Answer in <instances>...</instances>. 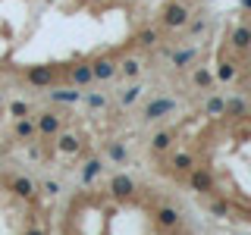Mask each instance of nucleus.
I'll use <instances>...</instances> for the list:
<instances>
[{
    "instance_id": "nucleus-1",
    "label": "nucleus",
    "mask_w": 251,
    "mask_h": 235,
    "mask_svg": "<svg viewBox=\"0 0 251 235\" xmlns=\"http://www.w3.org/2000/svg\"><path fill=\"white\" fill-rule=\"evenodd\" d=\"M173 107H176V104H173V100L170 97H160V100H151V104H148V110H145V116H148V119H160V116H167L170 113V110Z\"/></svg>"
},
{
    "instance_id": "nucleus-2",
    "label": "nucleus",
    "mask_w": 251,
    "mask_h": 235,
    "mask_svg": "<svg viewBox=\"0 0 251 235\" xmlns=\"http://www.w3.org/2000/svg\"><path fill=\"white\" fill-rule=\"evenodd\" d=\"M163 19H167V25H185V22H188V13L182 10V6H170Z\"/></svg>"
},
{
    "instance_id": "nucleus-3",
    "label": "nucleus",
    "mask_w": 251,
    "mask_h": 235,
    "mask_svg": "<svg viewBox=\"0 0 251 235\" xmlns=\"http://www.w3.org/2000/svg\"><path fill=\"white\" fill-rule=\"evenodd\" d=\"M110 188H113V194H129L135 185H132V179H126V176H116L113 182H110Z\"/></svg>"
},
{
    "instance_id": "nucleus-4",
    "label": "nucleus",
    "mask_w": 251,
    "mask_h": 235,
    "mask_svg": "<svg viewBox=\"0 0 251 235\" xmlns=\"http://www.w3.org/2000/svg\"><path fill=\"white\" fill-rule=\"evenodd\" d=\"M100 169H104V166H100V160H88V163H85V169H82V179H85V182H91V179L100 176Z\"/></svg>"
},
{
    "instance_id": "nucleus-5",
    "label": "nucleus",
    "mask_w": 251,
    "mask_h": 235,
    "mask_svg": "<svg viewBox=\"0 0 251 235\" xmlns=\"http://www.w3.org/2000/svg\"><path fill=\"white\" fill-rule=\"evenodd\" d=\"M91 75H98V78H110V75H113V63H107V60L94 63V66H91Z\"/></svg>"
},
{
    "instance_id": "nucleus-6",
    "label": "nucleus",
    "mask_w": 251,
    "mask_h": 235,
    "mask_svg": "<svg viewBox=\"0 0 251 235\" xmlns=\"http://www.w3.org/2000/svg\"><path fill=\"white\" fill-rule=\"evenodd\" d=\"M28 78L35 85H47V82H50V69H47V66H38V69H31V72H28Z\"/></svg>"
},
{
    "instance_id": "nucleus-7",
    "label": "nucleus",
    "mask_w": 251,
    "mask_h": 235,
    "mask_svg": "<svg viewBox=\"0 0 251 235\" xmlns=\"http://www.w3.org/2000/svg\"><path fill=\"white\" fill-rule=\"evenodd\" d=\"M60 151H63V154L78 151V138H75V135H63V138H60Z\"/></svg>"
},
{
    "instance_id": "nucleus-8",
    "label": "nucleus",
    "mask_w": 251,
    "mask_h": 235,
    "mask_svg": "<svg viewBox=\"0 0 251 235\" xmlns=\"http://www.w3.org/2000/svg\"><path fill=\"white\" fill-rule=\"evenodd\" d=\"M157 216H160V223H163V226H176V223H179V213H176L173 207H163Z\"/></svg>"
},
{
    "instance_id": "nucleus-9",
    "label": "nucleus",
    "mask_w": 251,
    "mask_h": 235,
    "mask_svg": "<svg viewBox=\"0 0 251 235\" xmlns=\"http://www.w3.org/2000/svg\"><path fill=\"white\" fill-rule=\"evenodd\" d=\"M192 185L198 188V191H207V188H210V176H207V172H195V176H192Z\"/></svg>"
},
{
    "instance_id": "nucleus-10",
    "label": "nucleus",
    "mask_w": 251,
    "mask_h": 235,
    "mask_svg": "<svg viewBox=\"0 0 251 235\" xmlns=\"http://www.w3.org/2000/svg\"><path fill=\"white\" fill-rule=\"evenodd\" d=\"M38 125H41V132H57L60 129V119L47 113V116H41V122H38Z\"/></svg>"
},
{
    "instance_id": "nucleus-11",
    "label": "nucleus",
    "mask_w": 251,
    "mask_h": 235,
    "mask_svg": "<svg viewBox=\"0 0 251 235\" xmlns=\"http://www.w3.org/2000/svg\"><path fill=\"white\" fill-rule=\"evenodd\" d=\"M50 97L53 100H63V104H75V100H78V91H53Z\"/></svg>"
},
{
    "instance_id": "nucleus-12",
    "label": "nucleus",
    "mask_w": 251,
    "mask_h": 235,
    "mask_svg": "<svg viewBox=\"0 0 251 235\" xmlns=\"http://www.w3.org/2000/svg\"><path fill=\"white\" fill-rule=\"evenodd\" d=\"M232 41H235V47H248V44H251V31H248V28H239V31L232 35Z\"/></svg>"
},
{
    "instance_id": "nucleus-13",
    "label": "nucleus",
    "mask_w": 251,
    "mask_h": 235,
    "mask_svg": "<svg viewBox=\"0 0 251 235\" xmlns=\"http://www.w3.org/2000/svg\"><path fill=\"white\" fill-rule=\"evenodd\" d=\"M73 75H75V82H78V85H85V82H91V78H94V75H91V66H75V72H73Z\"/></svg>"
},
{
    "instance_id": "nucleus-14",
    "label": "nucleus",
    "mask_w": 251,
    "mask_h": 235,
    "mask_svg": "<svg viewBox=\"0 0 251 235\" xmlns=\"http://www.w3.org/2000/svg\"><path fill=\"white\" fill-rule=\"evenodd\" d=\"M16 194H22V198H28V194H31V188H35V185H31L28 182V179H16Z\"/></svg>"
},
{
    "instance_id": "nucleus-15",
    "label": "nucleus",
    "mask_w": 251,
    "mask_h": 235,
    "mask_svg": "<svg viewBox=\"0 0 251 235\" xmlns=\"http://www.w3.org/2000/svg\"><path fill=\"white\" fill-rule=\"evenodd\" d=\"M170 141H173L170 132H160V135H154V147H157V151H163V147H170Z\"/></svg>"
},
{
    "instance_id": "nucleus-16",
    "label": "nucleus",
    "mask_w": 251,
    "mask_h": 235,
    "mask_svg": "<svg viewBox=\"0 0 251 235\" xmlns=\"http://www.w3.org/2000/svg\"><path fill=\"white\" fill-rule=\"evenodd\" d=\"M223 110H226V100H220V97H214V100L207 104V113H210V116H220Z\"/></svg>"
},
{
    "instance_id": "nucleus-17",
    "label": "nucleus",
    "mask_w": 251,
    "mask_h": 235,
    "mask_svg": "<svg viewBox=\"0 0 251 235\" xmlns=\"http://www.w3.org/2000/svg\"><path fill=\"white\" fill-rule=\"evenodd\" d=\"M173 166H176V169H192V157H188V154H176Z\"/></svg>"
},
{
    "instance_id": "nucleus-18",
    "label": "nucleus",
    "mask_w": 251,
    "mask_h": 235,
    "mask_svg": "<svg viewBox=\"0 0 251 235\" xmlns=\"http://www.w3.org/2000/svg\"><path fill=\"white\" fill-rule=\"evenodd\" d=\"M16 132H19V138H28L31 132H35V125H31L28 119H19V125H16Z\"/></svg>"
},
{
    "instance_id": "nucleus-19",
    "label": "nucleus",
    "mask_w": 251,
    "mask_h": 235,
    "mask_svg": "<svg viewBox=\"0 0 251 235\" xmlns=\"http://www.w3.org/2000/svg\"><path fill=\"white\" fill-rule=\"evenodd\" d=\"M110 157H113V160H120V163H123V160H126V151H123L120 144H113V147H110Z\"/></svg>"
},
{
    "instance_id": "nucleus-20",
    "label": "nucleus",
    "mask_w": 251,
    "mask_h": 235,
    "mask_svg": "<svg viewBox=\"0 0 251 235\" xmlns=\"http://www.w3.org/2000/svg\"><path fill=\"white\" fill-rule=\"evenodd\" d=\"M135 97H138V88H129V91H123V104H132Z\"/></svg>"
},
{
    "instance_id": "nucleus-21",
    "label": "nucleus",
    "mask_w": 251,
    "mask_h": 235,
    "mask_svg": "<svg viewBox=\"0 0 251 235\" xmlns=\"http://www.w3.org/2000/svg\"><path fill=\"white\" fill-rule=\"evenodd\" d=\"M154 41H157L154 31H145V35H141V44H154Z\"/></svg>"
},
{
    "instance_id": "nucleus-22",
    "label": "nucleus",
    "mask_w": 251,
    "mask_h": 235,
    "mask_svg": "<svg viewBox=\"0 0 251 235\" xmlns=\"http://www.w3.org/2000/svg\"><path fill=\"white\" fill-rule=\"evenodd\" d=\"M88 104H91V107H104V97H100V94H91Z\"/></svg>"
},
{
    "instance_id": "nucleus-23",
    "label": "nucleus",
    "mask_w": 251,
    "mask_h": 235,
    "mask_svg": "<svg viewBox=\"0 0 251 235\" xmlns=\"http://www.w3.org/2000/svg\"><path fill=\"white\" fill-rule=\"evenodd\" d=\"M232 72H235L232 66H220V78H232Z\"/></svg>"
},
{
    "instance_id": "nucleus-24",
    "label": "nucleus",
    "mask_w": 251,
    "mask_h": 235,
    "mask_svg": "<svg viewBox=\"0 0 251 235\" xmlns=\"http://www.w3.org/2000/svg\"><path fill=\"white\" fill-rule=\"evenodd\" d=\"M44 191H47V194H57L60 185H57V182H44Z\"/></svg>"
},
{
    "instance_id": "nucleus-25",
    "label": "nucleus",
    "mask_w": 251,
    "mask_h": 235,
    "mask_svg": "<svg viewBox=\"0 0 251 235\" xmlns=\"http://www.w3.org/2000/svg\"><path fill=\"white\" fill-rule=\"evenodd\" d=\"M192 60V50H182V53H176V63H188Z\"/></svg>"
},
{
    "instance_id": "nucleus-26",
    "label": "nucleus",
    "mask_w": 251,
    "mask_h": 235,
    "mask_svg": "<svg viewBox=\"0 0 251 235\" xmlns=\"http://www.w3.org/2000/svg\"><path fill=\"white\" fill-rule=\"evenodd\" d=\"M123 69H126V72H129V75H135V72H138V63H126Z\"/></svg>"
},
{
    "instance_id": "nucleus-27",
    "label": "nucleus",
    "mask_w": 251,
    "mask_h": 235,
    "mask_svg": "<svg viewBox=\"0 0 251 235\" xmlns=\"http://www.w3.org/2000/svg\"><path fill=\"white\" fill-rule=\"evenodd\" d=\"M13 113L16 116H25V104H13Z\"/></svg>"
},
{
    "instance_id": "nucleus-28",
    "label": "nucleus",
    "mask_w": 251,
    "mask_h": 235,
    "mask_svg": "<svg viewBox=\"0 0 251 235\" xmlns=\"http://www.w3.org/2000/svg\"><path fill=\"white\" fill-rule=\"evenodd\" d=\"M25 235H44V232H41V229H31V232H25Z\"/></svg>"
}]
</instances>
